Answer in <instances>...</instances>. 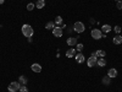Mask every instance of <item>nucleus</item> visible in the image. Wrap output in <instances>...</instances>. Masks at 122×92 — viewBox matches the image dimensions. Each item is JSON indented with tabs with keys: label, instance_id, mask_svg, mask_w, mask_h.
I'll use <instances>...</instances> for the list:
<instances>
[{
	"label": "nucleus",
	"instance_id": "4468645a",
	"mask_svg": "<svg viewBox=\"0 0 122 92\" xmlns=\"http://www.w3.org/2000/svg\"><path fill=\"white\" fill-rule=\"evenodd\" d=\"M97 65L100 66V68L105 66V65H106V60H105V58H99L98 61H97Z\"/></svg>",
	"mask_w": 122,
	"mask_h": 92
},
{
	"label": "nucleus",
	"instance_id": "f3484780",
	"mask_svg": "<svg viewBox=\"0 0 122 92\" xmlns=\"http://www.w3.org/2000/svg\"><path fill=\"white\" fill-rule=\"evenodd\" d=\"M101 82H103L105 86H109V85L111 84V79H110L109 76H104V77H103V80H101Z\"/></svg>",
	"mask_w": 122,
	"mask_h": 92
},
{
	"label": "nucleus",
	"instance_id": "0eeeda50",
	"mask_svg": "<svg viewBox=\"0 0 122 92\" xmlns=\"http://www.w3.org/2000/svg\"><path fill=\"white\" fill-rule=\"evenodd\" d=\"M75 59H76V61L78 64H82V63H84V60H86V58H84V55L82 54V53H78V54H76L75 55Z\"/></svg>",
	"mask_w": 122,
	"mask_h": 92
},
{
	"label": "nucleus",
	"instance_id": "412c9836",
	"mask_svg": "<svg viewBox=\"0 0 122 92\" xmlns=\"http://www.w3.org/2000/svg\"><path fill=\"white\" fill-rule=\"evenodd\" d=\"M34 7H36V5H34L33 3H29V4L27 5V10H28V11H32Z\"/></svg>",
	"mask_w": 122,
	"mask_h": 92
},
{
	"label": "nucleus",
	"instance_id": "5701e85b",
	"mask_svg": "<svg viewBox=\"0 0 122 92\" xmlns=\"http://www.w3.org/2000/svg\"><path fill=\"white\" fill-rule=\"evenodd\" d=\"M18 91H20V92H28V88H27L26 85H21V87H20Z\"/></svg>",
	"mask_w": 122,
	"mask_h": 92
},
{
	"label": "nucleus",
	"instance_id": "9b49d317",
	"mask_svg": "<svg viewBox=\"0 0 122 92\" xmlns=\"http://www.w3.org/2000/svg\"><path fill=\"white\" fill-rule=\"evenodd\" d=\"M75 55H76V49H73V48H70L66 52V57L67 58H75Z\"/></svg>",
	"mask_w": 122,
	"mask_h": 92
},
{
	"label": "nucleus",
	"instance_id": "dca6fc26",
	"mask_svg": "<svg viewBox=\"0 0 122 92\" xmlns=\"http://www.w3.org/2000/svg\"><path fill=\"white\" fill-rule=\"evenodd\" d=\"M45 6V1L44 0H38V1L36 3V7L37 9H43Z\"/></svg>",
	"mask_w": 122,
	"mask_h": 92
},
{
	"label": "nucleus",
	"instance_id": "a878e982",
	"mask_svg": "<svg viewBox=\"0 0 122 92\" xmlns=\"http://www.w3.org/2000/svg\"><path fill=\"white\" fill-rule=\"evenodd\" d=\"M89 22H90L92 25H94V23H95V20H94L93 17H90V20H89Z\"/></svg>",
	"mask_w": 122,
	"mask_h": 92
},
{
	"label": "nucleus",
	"instance_id": "20e7f679",
	"mask_svg": "<svg viewBox=\"0 0 122 92\" xmlns=\"http://www.w3.org/2000/svg\"><path fill=\"white\" fill-rule=\"evenodd\" d=\"M20 87H21V84L18 82V81H14V82H11L9 86H7V90L10 92H16L20 90Z\"/></svg>",
	"mask_w": 122,
	"mask_h": 92
},
{
	"label": "nucleus",
	"instance_id": "cd10ccee",
	"mask_svg": "<svg viewBox=\"0 0 122 92\" xmlns=\"http://www.w3.org/2000/svg\"><path fill=\"white\" fill-rule=\"evenodd\" d=\"M5 3V0H0V5H1V4H4Z\"/></svg>",
	"mask_w": 122,
	"mask_h": 92
},
{
	"label": "nucleus",
	"instance_id": "39448f33",
	"mask_svg": "<svg viewBox=\"0 0 122 92\" xmlns=\"http://www.w3.org/2000/svg\"><path fill=\"white\" fill-rule=\"evenodd\" d=\"M90 34H92V37H93L94 39L103 38V32H101V29H99V28H93L92 32H90Z\"/></svg>",
	"mask_w": 122,
	"mask_h": 92
},
{
	"label": "nucleus",
	"instance_id": "f8f14e48",
	"mask_svg": "<svg viewBox=\"0 0 122 92\" xmlns=\"http://www.w3.org/2000/svg\"><path fill=\"white\" fill-rule=\"evenodd\" d=\"M121 43H122V36H121V34H116V36L114 37V44L120 46Z\"/></svg>",
	"mask_w": 122,
	"mask_h": 92
},
{
	"label": "nucleus",
	"instance_id": "393cba45",
	"mask_svg": "<svg viewBox=\"0 0 122 92\" xmlns=\"http://www.w3.org/2000/svg\"><path fill=\"white\" fill-rule=\"evenodd\" d=\"M116 7L118 10H122V0H118V1L116 3Z\"/></svg>",
	"mask_w": 122,
	"mask_h": 92
},
{
	"label": "nucleus",
	"instance_id": "f257e3e1",
	"mask_svg": "<svg viewBox=\"0 0 122 92\" xmlns=\"http://www.w3.org/2000/svg\"><path fill=\"white\" fill-rule=\"evenodd\" d=\"M21 31H22V34H23L25 37H27V38L33 37V34H34V29L32 28V26H30V25H27V23L22 26Z\"/></svg>",
	"mask_w": 122,
	"mask_h": 92
},
{
	"label": "nucleus",
	"instance_id": "1a4fd4ad",
	"mask_svg": "<svg viewBox=\"0 0 122 92\" xmlns=\"http://www.w3.org/2000/svg\"><path fill=\"white\" fill-rule=\"evenodd\" d=\"M107 76H109L110 79H114V77H116V76H117V70H116L115 68H111V69L107 71Z\"/></svg>",
	"mask_w": 122,
	"mask_h": 92
},
{
	"label": "nucleus",
	"instance_id": "b1692460",
	"mask_svg": "<svg viewBox=\"0 0 122 92\" xmlns=\"http://www.w3.org/2000/svg\"><path fill=\"white\" fill-rule=\"evenodd\" d=\"M114 31H115V33H116V34H120V32L122 31V28H121L120 26H115V27H114Z\"/></svg>",
	"mask_w": 122,
	"mask_h": 92
},
{
	"label": "nucleus",
	"instance_id": "c85d7f7f",
	"mask_svg": "<svg viewBox=\"0 0 122 92\" xmlns=\"http://www.w3.org/2000/svg\"><path fill=\"white\" fill-rule=\"evenodd\" d=\"M116 1H118V0H116Z\"/></svg>",
	"mask_w": 122,
	"mask_h": 92
},
{
	"label": "nucleus",
	"instance_id": "2eb2a0df",
	"mask_svg": "<svg viewBox=\"0 0 122 92\" xmlns=\"http://www.w3.org/2000/svg\"><path fill=\"white\" fill-rule=\"evenodd\" d=\"M18 82L21 84V85H27V82H28V79H27L26 76L21 75V76L18 77Z\"/></svg>",
	"mask_w": 122,
	"mask_h": 92
},
{
	"label": "nucleus",
	"instance_id": "6e6552de",
	"mask_svg": "<svg viewBox=\"0 0 122 92\" xmlns=\"http://www.w3.org/2000/svg\"><path fill=\"white\" fill-rule=\"evenodd\" d=\"M66 42H67V44H68L70 47H73V46L77 44V38H76V37H68Z\"/></svg>",
	"mask_w": 122,
	"mask_h": 92
},
{
	"label": "nucleus",
	"instance_id": "4be33fe9",
	"mask_svg": "<svg viewBox=\"0 0 122 92\" xmlns=\"http://www.w3.org/2000/svg\"><path fill=\"white\" fill-rule=\"evenodd\" d=\"M76 47H77L76 49L78 50L79 53H81V52H82V50H83V44H82V43H77V44H76Z\"/></svg>",
	"mask_w": 122,
	"mask_h": 92
},
{
	"label": "nucleus",
	"instance_id": "7ed1b4c3",
	"mask_svg": "<svg viewBox=\"0 0 122 92\" xmlns=\"http://www.w3.org/2000/svg\"><path fill=\"white\" fill-rule=\"evenodd\" d=\"M97 61H98V57L95 55V53H93L89 58H88V60H87V65L89 66V68H93V66H95L97 65Z\"/></svg>",
	"mask_w": 122,
	"mask_h": 92
},
{
	"label": "nucleus",
	"instance_id": "f03ea898",
	"mask_svg": "<svg viewBox=\"0 0 122 92\" xmlns=\"http://www.w3.org/2000/svg\"><path fill=\"white\" fill-rule=\"evenodd\" d=\"M73 31H75V32H77V33H83L84 31H86V26H84V23H83V22H81V21L75 22V25H73Z\"/></svg>",
	"mask_w": 122,
	"mask_h": 92
},
{
	"label": "nucleus",
	"instance_id": "bb28decb",
	"mask_svg": "<svg viewBox=\"0 0 122 92\" xmlns=\"http://www.w3.org/2000/svg\"><path fill=\"white\" fill-rule=\"evenodd\" d=\"M72 31H73V28H67V32H68V33H71Z\"/></svg>",
	"mask_w": 122,
	"mask_h": 92
},
{
	"label": "nucleus",
	"instance_id": "ddd939ff",
	"mask_svg": "<svg viewBox=\"0 0 122 92\" xmlns=\"http://www.w3.org/2000/svg\"><path fill=\"white\" fill-rule=\"evenodd\" d=\"M100 29H101V32H103V33H109L110 31H111V26L105 23V25L101 26V28H100Z\"/></svg>",
	"mask_w": 122,
	"mask_h": 92
},
{
	"label": "nucleus",
	"instance_id": "aec40b11",
	"mask_svg": "<svg viewBox=\"0 0 122 92\" xmlns=\"http://www.w3.org/2000/svg\"><path fill=\"white\" fill-rule=\"evenodd\" d=\"M95 55H97V57H100V58H104V57L106 55V53L104 52V50H97Z\"/></svg>",
	"mask_w": 122,
	"mask_h": 92
},
{
	"label": "nucleus",
	"instance_id": "423d86ee",
	"mask_svg": "<svg viewBox=\"0 0 122 92\" xmlns=\"http://www.w3.org/2000/svg\"><path fill=\"white\" fill-rule=\"evenodd\" d=\"M62 28L61 27H54V29H53V34H54V37H62Z\"/></svg>",
	"mask_w": 122,
	"mask_h": 92
},
{
	"label": "nucleus",
	"instance_id": "a211bd4d",
	"mask_svg": "<svg viewBox=\"0 0 122 92\" xmlns=\"http://www.w3.org/2000/svg\"><path fill=\"white\" fill-rule=\"evenodd\" d=\"M54 27H55V23H54V22H51V21L46 22V25H45V28H46V29H49V31H50V29L53 31V29H54Z\"/></svg>",
	"mask_w": 122,
	"mask_h": 92
},
{
	"label": "nucleus",
	"instance_id": "9d476101",
	"mask_svg": "<svg viewBox=\"0 0 122 92\" xmlns=\"http://www.w3.org/2000/svg\"><path fill=\"white\" fill-rule=\"evenodd\" d=\"M30 69H32V71H34V73H40L42 71V66H40L38 63H34V64H32V66H30Z\"/></svg>",
	"mask_w": 122,
	"mask_h": 92
},
{
	"label": "nucleus",
	"instance_id": "c756f323",
	"mask_svg": "<svg viewBox=\"0 0 122 92\" xmlns=\"http://www.w3.org/2000/svg\"><path fill=\"white\" fill-rule=\"evenodd\" d=\"M121 28H122V26H121Z\"/></svg>",
	"mask_w": 122,
	"mask_h": 92
},
{
	"label": "nucleus",
	"instance_id": "6ab92c4d",
	"mask_svg": "<svg viewBox=\"0 0 122 92\" xmlns=\"http://www.w3.org/2000/svg\"><path fill=\"white\" fill-rule=\"evenodd\" d=\"M54 23H55V25H57V26H61V23H62V17H61V16H56V17H55Z\"/></svg>",
	"mask_w": 122,
	"mask_h": 92
}]
</instances>
